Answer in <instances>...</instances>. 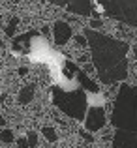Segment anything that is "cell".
I'll return each instance as SVG.
<instances>
[{"mask_svg":"<svg viewBox=\"0 0 137 148\" xmlns=\"http://www.w3.org/2000/svg\"><path fill=\"white\" fill-rule=\"evenodd\" d=\"M85 36L90 45L92 62L100 79L105 84L122 81L128 75V45L88 28L85 30Z\"/></svg>","mask_w":137,"mask_h":148,"instance_id":"6da1fadb","label":"cell"},{"mask_svg":"<svg viewBox=\"0 0 137 148\" xmlns=\"http://www.w3.org/2000/svg\"><path fill=\"white\" fill-rule=\"evenodd\" d=\"M116 135L113 148H135V88L122 84L113 109Z\"/></svg>","mask_w":137,"mask_h":148,"instance_id":"3957f363","label":"cell"},{"mask_svg":"<svg viewBox=\"0 0 137 148\" xmlns=\"http://www.w3.org/2000/svg\"><path fill=\"white\" fill-rule=\"evenodd\" d=\"M56 6L73 11L77 15H98L113 17L128 23L130 26L137 25V2L135 0H49Z\"/></svg>","mask_w":137,"mask_h":148,"instance_id":"7a4b0ae2","label":"cell"}]
</instances>
